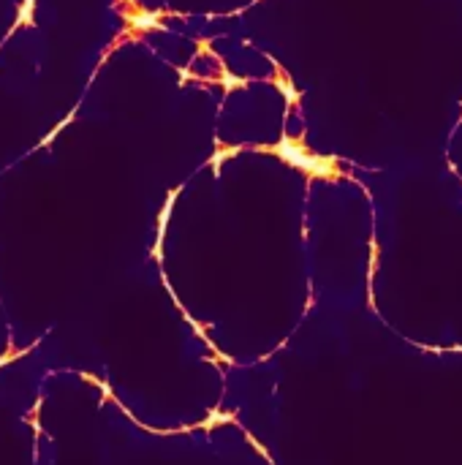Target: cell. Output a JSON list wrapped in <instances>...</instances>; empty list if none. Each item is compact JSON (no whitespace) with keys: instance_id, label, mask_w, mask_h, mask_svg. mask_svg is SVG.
Returning <instances> with one entry per match:
<instances>
[{"instance_id":"obj_1","label":"cell","mask_w":462,"mask_h":465,"mask_svg":"<svg viewBox=\"0 0 462 465\" xmlns=\"http://www.w3.org/2000/svg\"><path fill=\"white\" fill-rule=\"evenodd\" d=\"M277 153H280L286 160H291L294 166L307 169L310 174H329V172H332V164H329V160L305 153L299 145H294V141H288V139H283L280 145H277Z\"/></svg>"}]
</instances>
